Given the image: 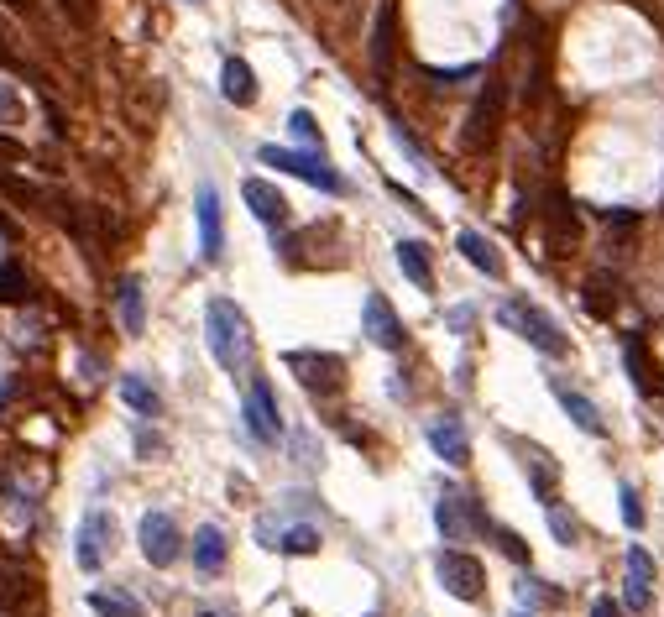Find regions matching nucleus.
I'll return each instance as SVG.
<instances>
[{
    "label": "nucleus",
    "mask_w": 664,
    "mask_h": 617,
    "mask_svg": "<svg viewBox=\"0 0 664 617\" xmlns=\"http://www.w3.org/2000/svg\"><path fill=\"white\" fill-rule=\"evenodd\" d=\"M549 534H555L560 544H576V518H570L560 502H549Z\"/></svg>",
    "instance_id": "c85d7f7f"
},
{
    "label": "nucleus",
    "mask_w": 664,
    "mask_h": 617,
    "mask_svg": "<svg viewBox=\"0 0 664 617\" xmlns=\"http://www.w3.org/2000/svg\"><path fill=\"white\" fill-rule=\"evenodd\" d=\"M220 565H225V534L215 529V523H204V529L194 534V570L199 576H215Z\"/></svg>",
    "instance_id": "412c9836"
},
{
    "label": "nucleus",
    "mask_w": 664,
    "mask_h": 617,
    "mask_svg": "<svg viewBox=\"0 0 664 617\" xmlns=\"http://www.w3.org/2000/svg\"><path fill=\"white\" fill-rule=\"evenodd\" d=\"M429 445H434V455H440L445 466H471V440H466V429H461L455 414H440L429 424Z\"/></svg>",
    "instance_id": "4468645a"
},
{
    "label": "nucleus",
    "mask_w": 664,
    "mask_h": 617,
    "mask_svg": "<svg viewBox=\"0 0 664 617\" xmlns=\"http://www.w3.org/2000/svg\"><path fill=\"white\" fill-rule=\"evenodd\" d=\"M361 319H366V335H372V346H382V351H403V325H398V314H393V304H387L382 293H366Z\"/></svg>",
    "instance_id": "f8f14e48"
},
{
    "label": "nucleus",
    "mask_w": 664,
    "mask_h": 617,
    "mask_svg": "<svg viewBox=\"0 0 664 617\" xmlns=\"http://www.w3.org/2000/svg\"><path fill=\"white\" fill-rule=\"evenodd\" d=\"M393 257H398V272H403V278L414 283L419 293L434 288V267H429V246H424V241H398Z\"/></svg>",
    "instance_id": "f3484780"
},
{
    "label": "nucleus",
    "mask_w": 664,
    "mask_h": 617,
    "mask_svg": "<svg viewBox=\"0 0 664 617\" xmlns=\"http://www.w3.org/2000/svg\"><path fill=\"white\" fill-rule=\"evenodd\" d=\"M241 199H246V210L257 215V220L267 225V231L288 225V199H283L278 189H272L267 178H246V184H241Z\"/></svg>",
    "instance_id": "ddd939ff"
},
{
    "label": "nucleus",
    "mask_w": 664,
    "mask_h": 617,
    "mask_svg": "<svg viewBox=\"0 0 664 617\" xmlns=\"http://www.w3.org/2000/svg\"><path fill=\"white\" fill-rule=\"evenodd\" d=\"M549 231L555 236H576V204L565 194H549Z\"/></svg>",
    "instance_id": "cd10ccee"
},
{
    "label": "nucleus",
    "mask_w": 664,
    "mask_h": 617,
    "mask_svg": "<svg viewBox=\"0 0 664 617\" xmlns=\"http://www.w3.org/2000/svg\"><path fill=\"white\" fill-rule=\"evenodd\" d=\"M110 539H116V523H110V513L105 508H89L79 518V534H74V560L84 570H100L105 555H110Z\"/></svg>",
    "instance_id": "1a4fd4ad"
},
{
    "label": "nucleus",
    "mask_w": 664,
    "mask_h": 617,
    "mask_svg": "<svg viewBox=\"0 0 664 617\" xmlns=\"http://www.w3.org/2000/svg\"><path fill=\"white\" fill-rule=\"evenodd\" d=\"M518 617H529V612H518Z\"/></svg>",
    "instance_id": "ea45409f"
},
{
    "label": "nucleus",
    "mask_w": 664,
    "mask_h": 617,
    "mask_svg": "<svg viewBox=\"0 0 664 617\" xmlns=\"http://www.w3.org/2000/svg\"><path fill=\"white\" fill-rule=\"evenodd\" d=\"M497 319H502L513 335L529 340L534 351H544V356H565V351H570V340L560 335V325H555V319H549L539 304H529V299H508V304L497 309Z\"/></svg>",
    "instance_id": "f03ea898"
},
{
    "label": "nucleus",
    "mask_w": 664,
    "mask_h": 617,
    "mask_svg": "<svg viewBox=\"0 0 664 617\" xmlns=\"http://www.w3.org/2000/svg\"><path fill=\"white\" fill-rule=\"evenodd\" d=\"M204 335H210V356L225 372H241L251 356V335H246V314L231 299H210L204 309Z\"/></svg>",
    "instance_id": "f257e3e1"
},
{
    "label": "nucleus",
    "mask_w": 664,
    "mask_h": 617,
    "mask_svg": "<svg viewBox=\"0 0 664 617\" xmlns=\"http://www.w3.org/2000/svg\"><path fill=\"white\" fill-rule=\"evenodd\" d=\"M434 523H440L445 544H461L466 539V497L461 492H445L440 502H434Z\"/></svg>",
    "instance_id": "4be33fe9"
},
{
    "label": "nucleus",
    "mask_w": 664,
    "mask_h": 617,
    "mask_svg": "<svg viewBox=\"0 0 664 617\" xmlns=\"http://www.w3.org/2000/svg\"><path fill=\"white\" fill-rule=\"evenodd\" d=\"M455 246H461V257H466L476 272H487V278H502V257H497V246H492L482 231H461V236H455Z\"/></svg>",
    "instance_id": "aec40b11"
},
{
    "label": "nucleus",
    "mask_w": 664,
    "mask_h": 617,
    "mask_svg": "<svg viewBox=\"0 0 664 617\" xmlns=\"http://www.w3.org/2000/svg\"><path fill=\"white\" fill-rule=\"evenodd\" d=\"M220 95L231 100L236 110L257 105V74H251L246 58H225V68H220Z\"/></svg>",
    "instance_id": "dca6fc26"
},
{
    "label": "nucleus",
    "mask_w": 664,
    "mask_h": 617,
    "mask_svg": "<svg viewBox=\"0 0 664 617\" xmlns=\"http://www.w3.org/2000/svg\"><path fill=\"white\" fill-rule=\"evenodd\" d=\"M492 534L502 539V555H508V560H518V565H529V544H523L513 529H497V523H492Z\"/></svg>",
    "instance_id": "2f4dec72"
},
{
    "label": "nucleus",
    "mask_w": 664,
    "mask_h": 617,
    "mask_svg": "<svg viewBox=\"0 0 664 617\" xmlns=\"http://www.w3.org/2000/svg\"><path fill=\"white\" fill-rule=\"evenodd\" d=\"M246 429L257 434L262 445L283 440V408H278V393H272L267 377H251V387H246Z\"/></svg>",
    "instance_id": "6e6552de"
},
{
    "label": "nucleus",
    "mask_w": 664,
    "mask_h": 617,
    "mask_svg": "<svg viewBox=\"0 0 664 617\" xmlns=\"http://www.w3.org/2000/svg\"><path fill=\"white\" fill-rule=\"evenodd\" d=\"M0 299L6 304H27L32 299V278H27V267H21L16 257L0 267Z\"/></svg>",
    "instance_id": "a878e982"
},
{
    "label": "nucleus",
    "mask_w": 664,
    "mask_h": 617,
    "mask_svg": "<svg viewBox=\"0 0 664 617\" xmlns=\"http://www.w3.org/2000/svg\"><path fill=\"white\" fill-rule=\"evenodd\" d=\"M591 617H623V612H617L612 597H597V602H591Z\"/></svg>",
    "instance_id": "f704fd0d"
},
{
    "label": "nucleus",
    "mask_w": 664,
    "mask_h": 617,
    "mask_svg": "<svg viewBox=\"0 0 664 617\" xmlns=\"http://www.w3.org/2000/svg\"><path fill=\"white\" fill-rule=\"evenodd\" d=\"M539 602V607H555L560 602V591H544V581H523V602Z\"/></svg>",
    "instance_id": "473e14b6"
},
{
    "label": "nucleus",
    "mask_w": 664,
    "mask_h": 617,
    "mask_svg": "<svg viewBox=\"0 0 664 617\" xmlns=\"http://www.w3.org/2000/svg\"><path fill=\"white\" fill-rule=\"evenodd\" d=\"M272 550H283V555H314L319 550V529H309V523H299V529H283L278 539H272Z\"/></svg>",
    "instance_id": "bb28decb"
},
{
    "label": "nucleus",
    "mask_w": 664,
    "mask_h": 617,
    "mask_svg": "<svg viewBox=\"0 0 664 617\" xmlns=\"http://www.w3.org/2000/svg\"><path fill=\"white\" fill-rule=\"evenodd\" d=\"M513 450L523 455V471L534 476V492L549 502V487H555V476H560L555 461H549V450H539V445H518V440H513Z\"/></svg>",
    "instance_id": "393cba45"
},
{
    "label": "nucleus",
    "mask_w": 664,
    "mask_h": 617,
    "mask_svg": "<svg viewBox=\"0 0 664 617\" xmlns=\"http://www.w3.org/2000/svg\"><path fill=\"white\" fill-rule=\"evenodd\" d=\"M366 58H372L377 79H393V58H398V6L382 0L372 16V37H366Z\"/></svg>",
    "instance_id": "9d476101"
},
{
    "label": "nucleus",
    "mask_w": 664,
    "mask_h": 617,
    "mask_svg": "<svg viewBox=\"0 0 664 617\" xmlns=\"http://www.w3.org/2000/svg\"><path fill=\"white\" fill-rule=\"evenodd\" d=\"M549 387H555V398H560V408H565V414L570 419H576V429L581 434H602V414H597V403H591L586 393H576V387H570V382H549Z\"/></svg>",
    "instance_id": "a211bd4d"
},
{
    "label": "nucleus",
    "mask_w": 664,
    "mask_h": 617,
    "mask_svg": "<svg viewBox=\"0 0 664 617\" xmlns=\"http://www.w3.org/2000/svg\"><path fill=\"white\" fill-rule=\"evenodd\" d=\"M6 6H11V11H16V16H27V21H32V16H37V0H6Z\"/></svg>",
    "instance_id": "c9c22d12"
},
{
    "label": "nucleus",
    "mask_w": 664,
    "mask_h": 617,
    "mask_svg": "<svg viewBox=\"0 0 664 617\" xmlns=\"http://www.w3.org/2000/svg\"><path fill=\"white\" fill-rule=\"evenodd\" d=\"M0 68H16V58H11L6 48H0Z\"/></svg>",
    "instance_id": "4c0bfd02"
},
{
    "label": "nucleus",
    "mask_w": 664,
    "mask_h": 617,
    "mask_svg": "<svg viewBox=\"0 0 664 617\" xmlns=\"http://www.w3.org/2000/svg\"><path fill=\"white\" fill-rule=\"evenodd\" d=\"M288 131L299 136L304 147H319V126H314V116H309V110H293V116H288Z\"/></svg>",
    "instance_id": "c756f323"
},
{
    "label": "nucleus",
    "mask_w": 664,
    "mask_h": 617,
    "mask_svg": "<svg viewBox=\"0 0 664 617\" xmlns=\"http://www.w3.org/2000/svg\"><path fill=\"white\" fill-rule=\"evenodd\" d=\"M628 607L633 612H649V602H654V560H649V550L644 544H633L628 550Z\"/></svg>",
    "instance_id": "2eb2a0df"
},
{
    "label": "nucleus",
    "mask_w": 664,
    "mask_h": 617,
    "mask_svg": "<svg viewBox=\"0 0 664 617\" xmlns=\"http://www.w3.org/2000/svg\"><path fill=\"white\" fill-rule=\"evenodd\" d=\"M262 168H278V173H293L304 178V184L325 189V194H346V184H340V173L330 168L325 152H293V147H262Z\"/></svg>",
    "instance_id": "7ed1b4c3"
},
{
    "label": "nucleus",
    "mask_w": 664,
    "mask_h": 617,
    "mask_svg": "<svg viewBox=\"0 0 664 617\" xmlns=\"http://www.w3.org/2000/svg\"><path fill=\"white\" fill-rule=\"evenodd\" d=\"M116 309H121V325H126L131 335H142V330H147V299H142V283H136V278H121V288H116Z\"/></svg>",
    "instance_id": "5701e85b"
},
{
    "label": "nucleus",
    "mask_w": 664,
    "mask_h": 617,
    "mask_svg": "<svg viewBox=\"0 0 664 617\" xmlns=\"http://www.w3.org/2000/svg\"><path fill=\"white\" fill-rule=\"evenodd\" d=\"M617 502H623V523H628V529H644V502H638V492L617 487Z\"/></svg>",
    "instance_id": "7c9ffc66"
},
{
    "label": "nucleus",
    "mask_w": 664,
    "mask_h": 617,
    "mask_svg": "<svg viewBox=\"0 0 664 617\" xmlns=\"http://www.w3.org/2000/svg\"><path fill=\"white\" fill-rule=\"evenodd\" d=\"M0 157H27V152H21V142H11V136H0Z\"/></svg>",
    "instance_id": "e433bc0d"
},
{
    "label": "nucleus",
    "mask_w": 664,
    "mask_h": 617,
    "mask_svg": "<svg viewBox=\"0 0 664 617\" xmlns=\"http://www.w3.org/2000/svg\"><path fill=\"white\" fill-rule=\"evenodd\" d=\"M199 617H220V612H199Z\"/></svg>",
    "instance_id": "58836bf2"
},
{
    "label": "nucleus",
    "mask_w": 664,
    "mask_h": 617,
    "mask_svg": "<svg viewBox=\"0 0 664 617\" xmlns=\"http://www.w3.org/2000/svg\"><path fill=\"white\" fill-rule=\"evenodd\" d=\"M434 576H440V586L450 591L455 602H476V597H482V586H487L482 560L466 555V550H440V555H434Z\"/></svg>",
    "instance_id": "20e7f679"
},
{
    "label": "nucleus",
    "mask_w": 664,
    "mask_h": 617,
    "mask_svg": "<svg viewBox=\"0 0 664 617\" xmlns=\"http://www.w3.org/2000/svg\"><path fill=\"white\" fill-rule=\"evenodd\" d=\"M89 612L95 617H142V602L126 597V591H116V586H95L89 591Z\"/></svg>",
    "instance_id": "b1692460"
},
{
    "label": "nucleus",
    "mask_w": 664,
    "mask_h": 617,
    "mask_svg": "<svg viewBox=\"0 0 664 617\" xmlns=\"http://www.w3.org/2000/svg\"><path fill=\"white\" fill-rule=\"evenodd\" d=\"M136 539H142V555H147V565H157V570H168V565L183 555V534H178L173 513H163V508H152V513L142 518V529H136Z\"/></svg>",
    "instance_id": "0eeeda50"
},
{
    "label": "nucleus",
    "mask_w": 664,
    "mask_h": 617,
    "mask_svg": "<svg viewBox=\"0 0 664 617\" xmlns=\"http://www.w3.org/2000/svg\"><path fill=\"white\" fill-rule=\"evenodd\" d=\"M16 110H21V105H16V95H11L6 84H0V121H16Z\"/></svg>",
    "instance_id": "72a5a7b5"
},
{
    "label": "nucleus",
    "mask_w": 664,
    "mask_h": 617,
    "mask_svg": "<svg viewBox=\"0 0 664 617\" xmlns=\"http://www.w3.org/2000/svg\"><path fill=\"white\" fill-rule=\"evenodd\" d=\"M121 398H126V408H131L136 419H157V414H163V398H157V387L142 372H126L121 377Z\"/></svg>",
    "instance_id": "6ab92c4d"
},
{
    "label": "nucleus",
    "mask_w": 664,
    "mask_h": 617,
    "mask_svg": "<svg viewBox=\"0 0 664 617\" xmlns=\"http://www.w3.org/2000/svg\"><path fill=\"white\" fill-rule=\"evenodd\" d=\"M283 367L299 377L309 393H340V382H346V361L330 356V351H288Z\"/></svg>",
    "instance_id": "423d86ee"
},
{
    "label": "nucleus",
    "mask_w": 664,
    "mask_h": 617,
    "mask_svg": "<svg viewBox=\"0 0 664 617\" xmlns=\"http://www.w3.org/2000/svg\"><path fill=\"white\" fill-rule=\"evenodd\" d=\"M194 220H199V257L204 262H220L225 257V215H220L215 184H199V194H194Z\"/></svg>",
    "instance_id": "9b49d317"
},
{
    "label": "nucleus",
    "mask_w": 664,
    "mask_h": 617,
    "mask_svg": "<svg viewBox=\"0 0 664 617\" xmlns=\"http://www.w3.org/2000/svg\"><path fill=\"white\" fill-rule=\"evenodd\" d=\"M502 105H508V84H502L497 74L487 79L482 100H476V110L466 116V152H482L497 142V126H502Z\"/></svg>",
    "instance_id": "39448f33"
}]
</instances>
